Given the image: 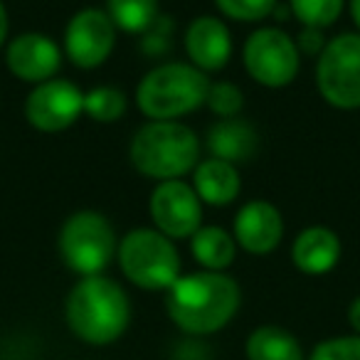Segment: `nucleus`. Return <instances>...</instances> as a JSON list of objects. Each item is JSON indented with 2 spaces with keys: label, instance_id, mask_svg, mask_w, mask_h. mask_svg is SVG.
<instances>
[{
  "label": "nucleus",
  "instance_id": "obj_5",
  "mask_svg": "<svg viewBox=\"0 0 360 360\" xmlns=\"http://www.w3.org/2000/svg\"><path fill=\"white\" fill-rule=\"evenodd\" d=\"M119 264L131 284L148 291H168L180 279V257L170 237L139 227L121 240Z\"/></svg>",
  "mask_w": 360,
  "mask_h": 360
},
{
  "label": "nucleus",
  "instance_id": "obj_24",
  "mask_svg": "<svg viewBox=\"0 0 360 360\" xmlns=\"http://www.w3.org/2000/svg\"><path fill=\"white\" fill-rule=\"evenodd\" d=\"M205 104L212 109V114L222 116V119H235L242 111L245 99H242V91L230 82H215V84L210 82Z\"/></svg>",
  "mask_w": 360,
  "mask_h": 360
},
{
  "label": "nucleus",
  "instance_id": "obj_15",
  "mask_svg": "<svg viewBox=\"0 0 360 360\" xmlns=\"http://www.w3.org/2000/svg\"><path fill=\"white\" fill-rule=\"evenodd\" d=\"M340 259V240L328 227H306L291 245V262L304 274L319 276L330 271Z\"/></svg>",
  "mask_w": 360,
  "mask_h": 360
},
{
  "label": "nucleus",
  "instance_id": "obj_6",
  "mask_svg": "<svg viewBox=\"0 0 360 360\" xmlns=\"http://www.w3.org/2000/svg\"><path fill=\"white\" fill-rule=\"evenodd\" d=\"M60 257L79 276H96L116 255V235L101 212L82 210L67 217L60 230Z\"/></svg>",
  "mask_w": 360,
  "mask_h": 360
},
{
  "label": "nucleus",
  "instance_id": "obj_25",
  "mask_svg": "<svg viewBox=\"0 0 360 360\" xmlns=\"http://www.w3.org/2000/svg\"><path fill=\"white\" fill-rule=\"evenodd\" d=\"M309 360H360V335L328 338L314 348Z\"/></svg>",
  "mask_w": 360,
  "mask_h": 360
},
{
  "label": "nucleus",
  "instance_id": "obj_22",
  "mask_svg": "<svg viewBox=\"0 0 360 360\" xmlns=\"http://www.w3.org/2000/svg\"><path fill=\"white\" fill-rule=\"evenodd\" d=\"M291 15L299 18L304 27H323L333 25L343 11V0H289Z\"/></svg>",
  "mask_w": 360,
  "mask_h": 360
},
{
  "label": "nucleus",
  "instance_id": "obj_29",
  "mask_svg": "<svg viewBox=\"0 0 360 360\" xmlns=\"http://www.w3.org/2000/svg\"><path fill=\"white\" fill-rule=\"evenodd\" d=\"M6 37H8V13L3 8V3H0V47L6 42Z\"/></svg>",
  "mask_w": 360,
  "mask_h": 360
},
{
  "label": "nucleus",
  "instance_id": "obj_23",
  "mask_svg": "<svg viewBox=\"0 0 360 360\" xmlns=\"http://www.w3.org/2000/svg\"><path fill=\"white\" fill-rule=\"evenodd\" d=\"M215 6L225 18L240 22H259L274 15L276 0H215Z\"/></svg>",
  "mask_w": 360,
  "mask_h": 360
},
{
  "label": "nucleus",
  "instance_id": "obj_4",
  "mask_svg": "<svg viewBox=\"0 0 360 360\" xmlns=\"http://www.w3.org/2000/svg\"><path fill=\"white\" fill-rule=\"evenodd\" d=\"M210 79L205 72L183 62H168L141 79L136 104L150 121H178L205 104Z\"/></svg>",
  "mask_w": 360,
  "mask_h": 360
},
{
  "label": "nucleus",
  "instance_id": "obj_28",
  "mask_svg": "<svg viewBox=\"0 0 360 360\" xmlns=\"http://www.w3.org/2000/svg\"><path fill=\"white\" fill-rule=\"evenodd\" d=\"M348 323H350V328L355 330V335H360V296H358V299H353V304H350Z\"/></svg>",
  "mask_w": 360,
  "mask_h": 360
},
{
  "label": "nucleus",
  "instance_id": "obj_12",
  "mask_svg": "<svg viewBox=\"0 0 360 360\" xmlns=\"http://www.w3.org/2000/svg\"><path fill=\"white\" fill-rule=\"evenodd\" d=\"M6 62L18 79L37 86L47 79H55L62 65V50L52 37L42 32H25L8 45Z\"/></svg>",
  "mask_w": 360,
  "mask_h": 360
},
{
  "label": "nucleus",
  "instance_id": "obj_3",
  "mask_svg": "<svg viewBox=\"0 0 360 360\" xmlns=\"http://www.w3.org/2000/svg\"><path fill=\"white\" fill-rule=\"evenodd\" d=\"M200 158V141L180 121H148L131 141V163L146 178L158 183L180 180L195 170Z\"/></svg>",
  "mask_w": 360,
  "mask_h": 360
},
{
  "label": "nucleus",
  "instance_id": "obj_27",
  "mask_svg": "<svg viewBox=\"0 0 360 360\" xmlns=\"http://www.w3.org/2000/svg\"><path fill=\"white\" fill-rule=\"evenodd\" d=\"M207 358H210V353L198 340H186L178 348V360H207Z\"/></svg>",
  "mask_w": 360,
  "mask_h": 360
},
{
  "label": "nucleus",
  "instance_id": "obj_8",
  "mask_svg": "<svg viewBox=\"0 0 360 360\" xmlns=\"http://www.w3.org/2000/svg\"><path fill=\"white\" fill-rule=\"evenodd\" d=\"M299 47L286 32L262 27L245 42V67L250 77L269 89H279L299 75Z\"/></svg>",
  "mask_w": 360,
  "mask_h": 360
},
{
  "label": "nucleus",
  "instance_id": "obj_9",
  "mask_svg": "<svg viewBox=\"0 0 360 360\" xmlns=\"http://www.w3.org/2000/svg\"><path fill=\"white\" fill-rule=\"evenodd\" d=\"M150 217L170 240L193 237L202 227V200L183 180H163L150 195Z\"/></svg>",
  "mask_w": 360,
  "mask_h": 360
},
{
  "label": "nucleus",
  "instance_id": "obj_16",
  "mask_svg": "<svg viewBox=\"0 0 360 360\" xmlns=\"http://www.w3.org/2000/svg\"><path fill=\"white\" fill-rule=\"evenodd\" d=\"M193 191L207 205H230L242 191L237 165L220 158L200 160L193 170Z\"/></svg>",
  "mask_w": 360,
  "mask_h": 360
},
{
  "label": "nucleus",
  "instance_id": "obj_10",
  "mask_svg": "<svg viewBox=\"0 0 360 360\" xmlns=\"http://www.w3.org/2000/svg\"><path fill=\"white\" fill-rule=\"evenodd\" d=\"M116 42V25L106 11L84 8L65 30V55L82 70H94L109 60Z\"/></svg>",
  "mask_w": 360,
  "mask_h": 360
},
{
  "label": "nucleus",
  "instance_id": "obj_30",
  "mask_svg": "<svg viewBox=\"0 0 360 360\" xmlns=\"http://www.w3.org/2000/svg\"><path fill=\"white\" fill-rule=\"evenodd\" d=\"M350 18L360 30V0H350Z\"/></svg>",
  "mask_w": 360,
  "mask_h": 360
},
{
  "label": "nucleus",
  "instance_id": "obj_7",
  "mask_svg": "<svg viewBox=\"0 0 360 360\" xmlns=\"http://www.w3.org/2000/svg\"><path fill=\"white\" fill-rule=\"evenodd\" d=\"M319 91L335 109L360 106V32H345L326 42L316 65Z\"/></svg>",
  "mask_w": 360,
  "mask_h": 360
},
{
  "label": "nucleus",
  "instance_id": "obj_20",
  "mask_svg": "<svg viewBox=\"0 0 360 360\" xmlns=\"http://www.w3.org/2000/svg\"><path fill=\"white\" fill-rule=\"evenodd\" d=\"M106 15L124 32H146L158 20V0H106Z\"/></svg>",
  "mask_w": 360,
  "mask_h": 360
},
{
  "label": "nucleus",
  "instance_id": "obj_1",
  "mask_svg": "<svg viewBox=\"0 0 360 360\" xmlns=\"http://www.w3.org/2000/svg\"><path fill=\"white\" fill-rule=\"evenodd\" d=\"M240 286L222 271L180 276L165 296L168 316L188 335H210L225 328L240 309Z\"/></svg>",
  "mask_w": 360,
  "mask_h": 360
},
{
  "label": "nucleus",
  "instance_id": "obj_14",
  "mask_svg": "<svg viewBox=\"0 0 360 360\" xmlns=\"http://www.w3.org/2000/svg\"><path fill=\"white\" fill-rule=\"evenodd\" d=\"M186 52L191 65L200 72H217L230 62V30L220 18L200 15L186 30Z\"/></svg>",
  "mask_w": 360,
  "mask_h": 360
},
{
  "label": "nucleus",
  "instance_id": "obj_17",
  "mask_svg": "<svg viewBox=\"0 0 360 360\" xmlns=\"http://www.w3.org/2000/svg\"><path fill=\"white\" fill-rule=\"evenodd\" d=\"M207 146H210L212 158L227 160L237 165L245 163L257 150V134L245 119H222L207 134Z\"/></svg>",
  "mask_w": 360,
  "mask_h": 360
},
{
  "label": "nucleus",
  "instance_id": "obj_13",
  "mask_svg": "<svg viewBox=\"0 0 360 360\" xmlns=\"http://www.w3.org/2000/svg\"><path fill=\"white\" fill-rule=\"evenodd\" d=\"M284 235V220L281 212L266 200H252L237 212L235 242L250 255H269L279 247Z\"/></svg>",
  "mask_w": 360,
  "mask_h": 360
},
{
  "label": "nucleus",
  "instance_id": "obj_2",
  "mask_svg": "<svg viewBox=\"0 0 360 360\" xmlns=\"http://www.w3.org/2000/svg\"><path fill=\"white\" fill-rule=\"evenodd\" d=\"M67 323L72 333L89 345H109L124 335L131 321L126 291L106 276H82L67 296Z\"/></svg>",
  "mask_w": 360,
  "mask_h": 360
},
{
  "label": "nucleus",
  "instance_id": "obj_19",
  "mask_svg": "<svg viewBox=\"0 0 360 360\" xmlns=\"http://www.w3.org/2000/svg\"><path fill=\"white\" fill-rule=\"evenodd\" d=\"M247 360H304V350L289 330L262 326L247 338Z\"/></svg>",
  "mask_w": 360,
  "mask_h": 360
},
{
  "label": "nucleus",
  "instance_id": "obj_18",
  "mask_svg": "<svg viewBox=\"0 0 360 360\" xmlns=\"http://www.w3.org/2000/svg\"><path fill=\"white\" fill-rule=\"evenodd\" d=\"M193 257L207 271H225L235 262L237 242L222 227H200L191 237Z\"/></svg>",
  "mask_w": 360,
  "mask_h": 360
},
{
  "label": "nucleus",
  "instance_id": "obj_11",
  "mask_svg": "<svg viewBox=\"0 0 360 360\" xmlns=\"http://www.w3.org/2000/svg\"><path fill=\"white\" fill-rule=\"evenodd\" d=\"M84 111V94L67 79H47L30 91L25 116L37 131L57 134L75 124Z\"/></svg>",
  "mask_w": 360,
  "mask_h": 360
},
{
  "label": "nucleus",
  "instance_id": "obj_21",
  "mask_svg": "<svg viewBox=\"0 0 360 360\" xmlns=\"http://www.w3.org/2000/svg\"><path fill=\"white\" fill-rule=\"evenodd\" d=\"M84 114L101 124L119 121L126 114V94L116 86H94L84 94Z\"/></svg>",
  "mask_w": 360,
  "mask_h": 360
},
{
  "label": "nucleus",
  "instance_id": "obj_26",
  "mask_svg": "<svg viewBox=\"0 0 360 360\" xmlns=\"http://www.w3.org/2000/svg\"><path fill=\"white\" fill-rule=\"evenodd\" d=\"M296 47H299V52H304V55H321L326 42H323V35H321L319 27H304Z\"/></svg>",
  "mask_w": 360,
  "mask_h": 360
}]
</instances>
